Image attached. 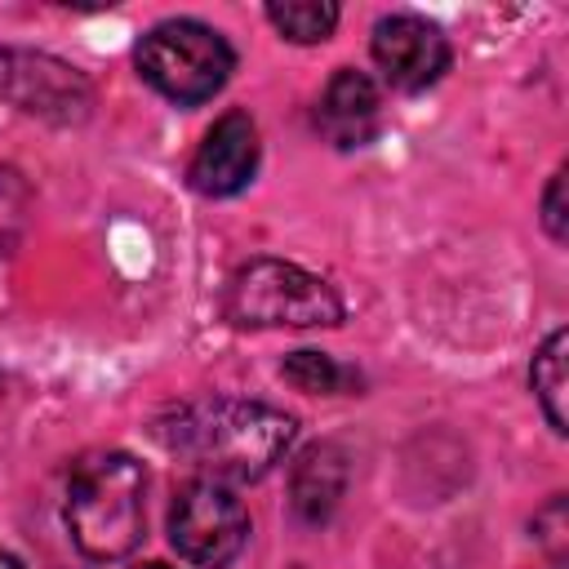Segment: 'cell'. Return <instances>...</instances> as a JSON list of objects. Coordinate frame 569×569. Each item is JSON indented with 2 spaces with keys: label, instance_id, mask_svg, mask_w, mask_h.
I'll return each mask as SVG.
<instances>
[{
  "label": "cell",
  "instance_id": "6da1fadb",
  "mask_svg": "<svg viewBox=\"0 0 569 569\" xmlns=\"http://www.w3.org/2000/svg\"><path fill=\"white\" fill-rule=\"evenodd\" d=\"M164 449L191 458L209 480H262L293 440V418L258 400H196L156 422Z\"/></svg>",
  "mask_w": 569,
  "mask_h": 569
},
{
  "label": "cell",
  "instance_id": "7a4b0ae2",
  "mask_svg": "<svg viewBox=\"0 0 569 569\" xmlns=\"http://www.w3.org/2000/svg\"><path fill=\"white\" fill-rule=\"evenodd\" d=\"M142 493L147 471L133 453L98 449L84 453L67 480V533L89 560H120L142 542Z\"/></svg>",
  "mask_w": 569,
  "mask_h": 569
},
{
  "label": "cell",
  "instance_id": "3957f363",
  "mask_svg": "<svg viewBox=\"0 0 569 569\" xmlns=\"http://www.w3.org/2000/svg\"><path fill=\"white\" fill-rule=\"evenodd\" d=\"M222 307L240 329H311L342 320V298L333 293V284L284 258H249L244 267H236Z\"/></svg>",
  "mask_w": 569,
  "mask_h": 569
},
{
  "label": "cell",
  "instance_id": "277c9868",
  "mask_svg": "<svg viewBox=\"0 0 569 569\" xmlns=\"http://www.w3.org/2000/svg\"><path fill=\"white\" fill-rule=\"evenodd\" d=\"M231 67H236L231 44L213 27H204L196 18L156 22L138 40V71H142V80L160 98H169L178 107H196V102L213 98L227 84Z\"/></svg>",
  "mask_w": 569,
  "mask_h": 569
},
{
  "label": "cell",
  "instance_id": "5b68a950",
  "mask_svg": "<svg viewBox=\"0 0 569 569\" xmlns=\"http://www.w3.org/2000/svg\"><path fill=\"white\" fill-rule=\"evenodd\" d=\"M244 538H249V511L231 485L200 476L178 489L169 507V542L182 560L222 569L240 556Z\"/></svg>",
  "mask_w": 569,
  "mask_h": 569
},
{
  "label": "cell",
  "instance_id": "8992f818",
  "mask_svg": "<svg viewBox=\"0 0 569 569\" xmlns=\"http://www.w3.org/2000/svg\"><path fill=\"white\" fill-rule=\"evenodd\" d=\"M0 98H9L27 116H44L58 124H76L89 116L84 76L49 53L0 49Z\"/></svg>",
  "mask_w": 569,
  "mask_h": 569
},
{
  "label": "cell",
  "instance_id": "52a82bcc",
  "mask_svg": "<svg viewBox=\"0 0 569 569\" xmlns=\"http://www.w3.org/2000/svg\"><path fill=\"white\" fill-rule=\"evenodd\" d=\"M373 62L378 71L387 76L391 89H405V93H418L427 84H436L449 67V40L436 22L418 18V13H391V18H378L373 27Z\"/></svg>",
  "mask_w": 569,
  "mask_h": 569
},
{
  "label": "cell",
  "instance_id": "ba28073f",
  "mask_svg": "<svg viewBox=\"0 0 569 569\" xmlns=\"http://www.w3.org/2000/svg\"><path fill=\"white\" fill-rule=\"evenodd\" d=\"M258 173V129L244 111H227L191 160V187L200 196H236Z\"/></svg>",
  "mask_w": 569,
  "mask_h": 569
},
{
  "label": "cell",
  "instance_id": "9c48e42d",
  "mask_svg": "<svg viewBox=\"0 0 569 569\" xmlns=\"http://www.w3.org/2000/svg\"><path fill=\"white\" fill-rule=\"evenodd\" d=\"M316 124L338 147H365L378 129V89H373V80L356 67H338L333 80L320 93Z\"/></svg>",
  "mask_w": 569,
  "mask_h": 569
},
{
  "label": "cell",
  "instance_id": "30bf717a",
  "mask_svg": "<svg viewBox=\"0 0 569 569\" xmlns=\"http://www.w3.org/2000/svg\"><path fill=\"white\" fill-rule=\"evenodd\" d=\"M347 489V453L338 445H311L289 476V493H293V511L307 525H320L333 516L338 498Z\"/></svg>",
  "mask_w": 569,
  "mask_h": 569
},
{
  "label": "cell",
  "instance_id": "8fae6325",
  "mask_svg": "<svg viewBox=\"0 0 569 569\" xmlns=\"http://www.w3.org/2000/svg\"><path fill=\"white\" fill-rule=\"evenodd\" d=\"M565 347H569V333L556 329L547 333V342L533 351V365H529V387L547 413V427L556 436H565Z\"/></svg>",
  "mask_w": 569,
  "mask_h": 569
},
{
  "label": "cell",
  "instance_id": "7c38bea8",
  "mask_svg": "<svg viewBox=\"0 0 569 569\" xmlns=\"http://www.w3.org/2000/svg\"><path fill=\"white\" fill-rule=\"evenodd\" d=\"M267 22L293 44H316L338 27V4L333 0H284V4H267Z\"/></svg>",
  "mask_w": 569,
  "mask_h": 569
},
{
  "label": "cell",
  "instance_id": "4fadbf2b",
  "mask_svg": "<svg viewBox=\"0 0 569 569\" xmlns=\"http://www.w3.org/2000/svg\"><path fill=\"white\" fill-rule=\"evenodd\" d=\"M280 373H284V382H293L298 391H307V396H333V391H342V387H351V369H342L333 356H325V351H293L284 365H280Z\"/></svg>",
  "mask_w": 569,
  "mask_h": 569
},
{
  "label": "cell",
  "instance_id": "5bb4252c",
  "mask_svg": "<svg viewBox=\"0 0 569 569\" xmlns=\"http://www.w3.org/2000/svg\"><path fill=\"white\" fill-rule=\"evenodd\" d=\"M27 218H31V187L13 164H0V258H9L22 244Z\"/></svg>",
  "mask_w": 569,
  "mask_h": 569
},
{
  "label": "cell",
  "instance_id": "9a60e30c",
  "mask_svg": "<svg viewBox=\"0 0 569 569\" xmlns=\"http://www.w3.org/2000/svg\"><path fill=\"white\" fill-rule=\"evenodd\" d=\"M542 227H547L551 240H565L569 236V227H565V169H556L551 182H547V191H542Z\"/></svg>",
  "mask_w": 569,
  "mask_h": 569
},
{
  "label": "cell",
  "instance_id": "2e32d148",
  "mask_svg": "<svg viewBox=\"0 0 569 569\" xmlns=\"http://www.w3.org/2000/svg\"><path fill=\"white\" fill-rule=\"evenodd\" d=\"M0 569H27L18 556H9V551H0Z\"/></svg>",
  "mask_w": 569,
  "mask_h": 569
},
{
  "label": "cell",
  "instance_id": "e0dca14e",
  "mask_svg": "<svg viewBox=\"0 0 569 569\" xmlns=\"http://www.w3.org/2000/svg\"><path fill=\"white\" fill-rule=\"evenodd\" d=\"M133 569H173V565H160V560H147V565H133Z\"/></svg>",
  "mask_w": 569,
  "mask_h": 569
}]
</instances>
